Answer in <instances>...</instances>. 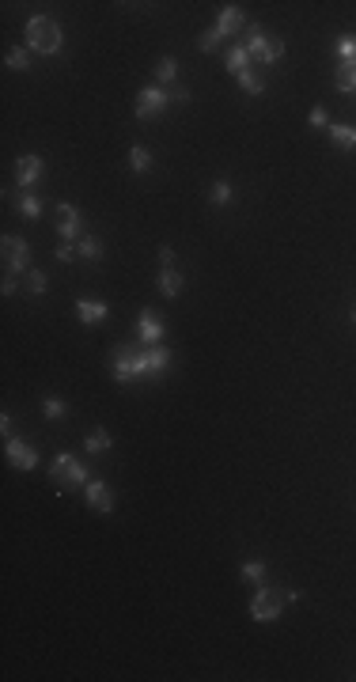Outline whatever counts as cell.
Listing matches in <instances>:
<instances>
[{"label": "cell", "mask_w": 356, "mask_h": 682, "mask_svg": "<svg viewBox=\"0 0 356 682\" xmlns=\"http://www.w3.org/2000/svg\"><path fill=\"white\" fill-rule=\"evenodd\" d=\"M110 315V307L102 304V300H76V319L83 322V326H95V322H102Z\"/></svg>", "instance_id": "obj_14"}, {"label": "cell", "mask_w": 356, "mask_h": 682, "mask_svg": "<svg viewBox=\"0 0 356 682\" xmlns=\"http://www.w3.org/2000/svg\"><path fill=\"white\" fill-rule=\"evenodd\" d=\"M0 292H4V296L15 292V277H12V273H4V285H0Z\"/></svg>", "instance_id": "obj_36"}, {"label": "cell", "mask_w": 356, "mask_h": 682, "mask_svg": "<svg viewBox=\"0 0 356 682\" xmlns=\"http://www.w3.org/2000/svg\"><path fill=\"white\" fill-rule=\"evenodd\" d=\"M337 53H341L345 61H356V39H352V34H341V42H337Z\"/></svg>", "instance_id": "obj_32"}, {"label": "cell", "mask_w": 356, "mask_h": 682, "mask_svg": "<svg viewBox=\"0 0 356 682\" xmlns=\"http://www.w3.org/2000/svg\"><path fill=\"white\" fill-rule=\"evenodd\" d=\"M137 334H140V341H144V349H148V345H163V322H159L156 319V311H152V307H144V315H140V319H137Z\"/></svg>", "instance_id": "obj_10"}, {"label": "cell", "mask_w": 356, "mask_h": 682, "mask_svg": "<svg viewBox=\"0 0 356 682\" xmlns=\"http://www.w3.org/2000/svg\"><path fill=\"white\" fill-rule=\"evenodd\" d=\"M239 88L247 91V95H261V91H266V80H261V72L247 69V72H242V76H239Z\"/></svg>", "instance_id": "obj_25"}, {"label": "cell", "mask_w": 356, "mask_h": 682, "mask_svg": "<svg viewBox=\"0 0 356 682\" xmlns=\"http://www.w3.org/2000/svg\"><path fill=\"white\" fill-rule=\"evenodd\" d=\"M326 121H330V118H326V107H315V110H311V125H315V129H322Z\"/></svg>", "instance_id": "obj_35"}, {"label": "cell", "mask_w": 356, "mask_h": 682, "mask_svg": "<svg viewBox=\"0 0 356 682\" xmlns=\"http://www.w3.org/2000/svg\"><path fill=\"white\" fill-rule=\"evenodd\" d=\"M182 288H186V281H182V273H178V269H163V273H159V292H163L167 300L182 296Z\"/></svg>", "instance_id": "obj_15"}, {"label": "cell", "mask_w": 356, "mask_h": 682, "mask_svg": "<svg viewBox=\"0 0 356 682\" xmlns=\"http://www.w3.org/2000/svg\"><path fill=\"white\" fill-rule=\"evenodd\" d=\"M8 459H12L15 470H34L39 466V451L23 440H8Z\"/></svg>", "instance_id": "obj_12"}, {"label": "cell", "mask_w": 356, "mask_h": 682, "mask_svg": "<svg viewBox=\"0 0 356 682\" xmlns=\"http://www.w3.org/2000/svg\"><path fill=\"white\" fill-rule=\"evenodd\" d=\"M171 99H174V102H190V91H186V88H174Z\"/></svg>", "instance_id": "obj_38"}, {"label": "cell", "mask_w": 356, "mask_h": 682, "mask_svg": "<svg viewBox=\"0 0 356 682\" xmlns=\"http://www.w3.org/2000/svg\"><path fill=\"white\" fill-rule=\"evenodd\" d=\"M50 482L57 485L61 493H72V489H83L91 478H88V466H83L72 451H61L50 466Z\"/></svg>", "instance_id": "obj_1"}, {"label": "cell", "mask_w": 356, "mask_h": 682, "mask_svg": "<svg viewBox=\"0 0 356 682\" xmlns=\"http://www.w3.org/2000/svg\"><path fill=\"white\" fill-rule=\"evenodd\" d=\"M231 198H235V186H231L228 179H217V182H212V190H209V201H212V205H228Z\"/></svg>", "instance_id": "obj_23"}, {"label": "cell", "mask_w": 356, "mask_h": 682, "mask_svg": "<svg viewBox=\"0 0 356 682\" xmlns=\"http://www.w3.org/2000/svg\"><path fill=\"white\" fill-rule=\"evenodd\" d=\"M285 603H288V592L261 584L258 595H254V603H250V618H254V622H277L280 611H285Z\"/></svg>", "instance_id": "obj_5"}, {"label": "cell", "mask_w": 356, "mask_h": 682, "mask_svg": "<svg viewBox=\"0 0 356 682\" xmlns=\"http://www.w3.org/2000/svg\"><path fill=\"white\" fill-rule=\"evenodd\" d=\"M167 107H171V91L159 88V83H156V88H144V91L137 95V118H140V121L159 118Z\"/></svg>", "instance_id": "obj_6"}, {"label": "cell", "mask_w": 356, "mask_h": 682, "mask_svg": "<svg viewBox=\"0 0 356 682\" xmlns=\"http://www.w3.org/2000/svg\"><path fill=\"white\" fill-rule=\"evenodd\" d=\"M242 576H247L250 584H261V580H266V565H261V561H247V565H242Z\"/></svg>", "instance_id": "obj_30"}, {"label": "cell", "mask_w": 356, "mask_h": 682, "mask_svg": "<svg viewBox=\"0 0 356 682\" xmlns=\"http://www.w3.org/2000/svg\"><path fill=\"white\" fill-rule=\"evenodd\" d=\"M76 254H80L83 261H99V258H102V239H99V236H83V239L76 243Z\"/></svg>", "instance_id": "obj_18"}, {"label": "cell", "mask_w": 356, "mask_h": 682, "mask_svg": "<svg viewBox=\"0 0 356 682\" xmlns=\"http://www.w3.org/2000/svg\"><path fill=\"white\" fill-rule=\"evenodd\" d=\"M0 432H4V436H8V440H12V417H8V414H4V417H0Z\"/></svg>", "instance_id": "obj_37"}, {"label": "cell", "mask_w": 356, "mask_h": 682, "mask_svg": "<svg viewBox=\"0 0 356 682\" xmlns=\"http://www.w3.org/2000/svg\"><path fill=\"white\" fill-rule=\"evenodd\" d=\"M174 76H178V61H174V57H159V64H156V80H159V88L174 83Z\"/></svg>", "instance_id": "obj_24"}, {"label": "cell", "mask_w": 356, "mask_h": 682, "mask_svg": "<svg viewBox=\"0 0 356 682\" xmlns=\"http://www.w3.org/2000/svg\"><path fill=\"white\" fill-rule=\"evenodd\" d=\"M57 231H61V239L64 243H72V239H83V224H80V212H76V205H69V201H61L57 205Z\"/></svg>", "instance_id": "obj_8"}, {"label": "cell", "mask_w": 356, "mask_h": 682, "mask_svg": "<svg viewBox=\"0 0 356 682\" xmlns=\"http://www.w3.org/2000/svg\"><path fill=\"white\" fill-rule=\"evenodd\" d=\"M27 46H31L34 53H46V57H53V53H61V27L50 20V15H34L31 23H27Z\"/></svg>", "instance_id": "obj_2"}, {"label": "cell", "mask_w": 356, "mask_h": 682, "mask_svg": "<svg viewBox=\"0 0 356 682\" xmlns=\"http://www.w3.org/2000/svg\"><path fill=\"white\" fill-rule=\"evenodd\" d=\"M110 444H114V440H110L107 428H95V432L88 436V444H83V451H88V455H102V451H110Z\"/></svg>", "instance_id": "obj_19"}, {"label": "cell", "mask_w": 356, "mask_h": 682, "mask_svg": "<svg viewBox=\"0 0 356 682\" xmlns=\"http://www.w3.org/2000/svg\"><path fill=\"white\" fill-rule=\"evenodd\" d=\"M159 266H163V269H171V266H174V247H167V243L159 247Z\"/></svg>", "instance_id": "obj_34"}, {"label": "cell", "mask_w": 356, "mask_h": 682, "mask_svg": "<svg viewBox=\"0 0 356 682\" xmlns=\"http://www.w3.org/2000/svg\"><path fill=\"white\" fill-rule=\"evenodd\" d=\"M31 266V243L20 239V236H4V269L8 273H23Z\"/></svg>", "instance_id": "obj_7"}, {"label": "cell", "mask_w": 356, "mask_h": 682, "mask_svg": "<svg viewBox=\"0 0 356 682\" xmlns=\"http://www.w3.org/2000/svg\"><path fill=\"white\" fill-rule=\"evenodd\" d=\"M53 254H57V261H64V266H69V261H76V258H80V254H76V247H72V243H61V247L53 250Z\"/></svg>", "instance_id": "obj_33"}, {"label": "cell", "mask_w": 356, "mask_h": 682, "mask_svg": "<svg viewBox=\"0 0 356 682\" xmlns=\"http://www.w3.org/2000/svg\"><path fill=\"white\" fill-rule=\"evenodd\" d=\"M220 42H224V34L217 31V27H212V31H205V34H201V39H198V46H201V50H205V53H209V50H217V46H220Z\"/></svg>", "instance_id": "obj_31"}, {"label": "cell", "mask_w": 356, "mask_h": 682, "mask_svg": "<svg viewBox=\"0 0 356 682\" xmlns=\"http://www.w3.org/2000/svg\"><path fill=\"white\" fill-rule=\"evenodd\" d=\"M144 376H152V368H148V349H133V345L118 349V357H114V379L118 383H133V379H144Z\"/></svg>", "instance_id": "obj_3"}, {"label": "cell", "mask_w": 356, "mask_h": 682, "mask_svg": "<svg viewBox=\"0 0 356 682\" xmlns=\"http://www.w3.org/2000/svg\"><path fill=\"white\" fill-rule=\"evenodd\" d=\"M8 69H12V72H27V69H31V53H27L23 46H12V50H8Z\"/></svg>", "instance_id": "obj_26"}, {"label": "cell", "mask_w": 356, "mask_h": 682, "mask_svg": "<svg viewBox=\"0 0 356 682\" xmlns=\"http://www.w3.org/2000/svg\"><path fill=\"white\" fill-rule=\"evenodd\" d=\"M242 27H250V20H247V12L242 8H235V4H228V8H220V20H217V31L228 39V34H235V31H242Z\"/></svg>", "instance_id": "obj_13"}, {"label": "cell", "mask_w": 356, "mask_h": 682, "mask_svg": "<svg viewBox=\"0 0 356 682\" xmlns=\"http://www.w3.org/2000/svg\"><path fill=\"white\" fill-rule=\"evenodd\" d=\"M247 53H250V61L273 64V61H280V57H285V42H280V39H273V34H266V31H261V27H254V23H250V27H247Z\"/></svg>", "instance_id": "obj_4"}, {"label": "cell", "mask_w": 356, "mask_h": 682, "mask_svg": "<svg viewBox=\"0 0 356 682\" xmlns=\"http://www.w3.org/2000/svg\"><path fill=\"white\" fill-rule=\"evenodd\" d=\"M83 497H88V504L95 512H114V489H110L107 482L91 478L88 485H83Z\"/></svg>", "instance_id": "obj_9"}, {"label": "cell", "mask_w": 356, "mask_h": 682, "mask_svg": "<svg viewBox=\"0 0 356 682\" xmlns=\"http://www.w3.org/2000/svg\"><path fill=\"white\" fill-rule=\"evenodd\" d=\"M247 69H250L247 46H231V50H228V72H231V76H242Z\"/></svg>", "instance_id": "obj_17"}, {"label": "cell", "mask_w": 356, "mask_h": 682, "mask_svg": "<svg viewBox=\"0 0 356 682\" xmlns=\"http://www.w3.org/2000/svg\"><path fill=\"white\" fill-rule=\"evenodd\" d=\"M148 368H152V376L171 368V349L167 345H148Z\"/></svg>", "instance_id": "obj_16"}, {"label": "cell", "mask_w": 356, "mask_h": 682, "mask_svg": "<svg viewBox=\"0 0 356 682\" xmlns=\"http://www.w3.org/2000/svg\"><path fill=\"white\" fill-rule=\"evenodd\" d=\"M42 156H20V163H15V179H20L23 190H31L34 182H42Z\"/></svg>", "instance_id": "obj_11"}, {"label": "cell", "mask_w": 356, "mask_h": 682, "mask_svg": "<svg viewBox=\"0 0 356 682\" xmlns=\"http://www.w3.org/2000/svg\"><path fill=\"white\" fill-rule=\"evenodd\" d=\"M20 212L27 220H39L42 217V201L34 198V193H23V198H20Z\"/></svg>", "instance_id": "obj_27"}, {"label": "cell", "mask_w": 356, "mask_h": 682, "mask_svg": "<svg viewBox=\"0 0 356 682\" xmlns=\"http://www.w3.org/2000/svg\"><path fill=\"white\" fill-rule=\"evenodd\" d=\"M334 83L341 91H356V61H341V69H337Z\"/></svg>", "instance_id": "obj_22"}, {"label": "cell", "mask_w": 356, "mask_h": 682, "mask_svg": "<svg viewBox=\"0 0 356 682\" xmlns=\"http://www.w3.org/2000/svg\"><path fill=\"white\" fill-rule=\"evenodd\" d=\"M42 414L50 417V421H57V417H64V402H61L57 395H50V398L42 402Z\"/></svg>", "instance_id": "obj_28"}, {"label": "cell", "mask_w": 356, "mask_h": 682, "mask_svg": "<svg viewBox=\"0 0 356 682\" xmlns=\"http://www.w3.org/2000/svg\"><path fill=\"white\" fill-rule=\"evenodd\" d=\"M27 292H31V296L46 292V273H42V269H31V273H27Z\"/></svg>", "instance_id": "obj_29"}, {"label": "cell", "mask_w": 356, "mask_h": 682, "mask_svg": "<svg viewBox=\"0 0 356 682\" xmlns=\"http://www.w3.org/2000/svg\"><path fill=\"white\" fill-rule=\"evenodd\" d=\"M352 326H356V307H352Z\"/></svg>", "instance_id": "obj_39"}, {"label": "cell", "mask_w": 356, "mask_h": 682, "mask_svg": "<svg viewBox=\"0 0 356 682\" xmlns=\"http://www.w3.org/2000/svg\"><path fill=\"white\" fill-rule=\"evenodd\" d=\"M330 137H334L337 148H345V152H352V148H356V125H334Z\"/></svg>", "instance_id": "obj_20"}, {"label": "cell", "mask_w": 356, "mask_h": 682, "mask_svg": "<svg viewBox=\"0 0 356 682\" xmlns=\"http://www.w3.org/2000/svg\"><path fill=\"white\" fill-rule=\"evenodd\" d=\"M129 167H133L137 175L152 171V152H148L144 144H133V152H129Z\"/></svg>", "instance_id": "obj_21"}]
</instances>
